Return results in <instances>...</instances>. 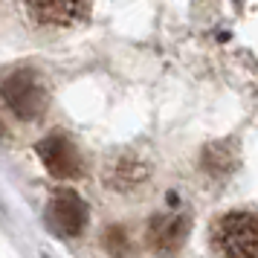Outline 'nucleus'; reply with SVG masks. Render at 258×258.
Masks as SVG:
<instances>
[{
    "label": "nucleus",
    "instance_id": "nucleus-1",
    "mask_svg": "<svg viewBox=\"0 0 258 258\" xmlns=\"http://www.w3.org/2000/svg\"><path fill=\"white\" fill-rule=\"evenodd\" d=\"M0 96L18 119L35 122L47 110V87L32 70H15L0 82Z\"/></svg>",
    "mask_w": 258,
    "mask_h": 258
},
{
    "label": "nucleus",
    "instance_id": "nucleus-2",
    "mask_svg": "<svg viewBox=\"0 0 258 258\" xmlns=\"http://www.w3.org/2000/svg\"><path fill=\"white\" fill-rule=\"evenodd\" d=\"M258 223L252 212H226L215 226V246L221 258H255Z\"/></svg>",
    "mask_w": 258,
    "mask_h": 258
},
{
    "label": "nucleus",
    "instance_id": "nucleus-3",
    "mask_svg": "<svg viewBox=\"0 0 258 258\" xmlns=\"http://www.w3.org/2000/svg\"><path fill=\"white\" fill-rule=\"evenodd\" d=\"M38 157L47 165L49 174L58 177V180H76L82 174V157L76 151V145L67 137H61V134L44 137L38 142Z\"/></svg>",
    "mask_w": 258,
    "mask_h": 258
},
{
    "label": "nucleus",
    "instance_id": "nucleus-4",
    "mask_svg": "<svg viewBox=\"0 0 258 258\" xmlns=\"http://www.w3.org/2000/svg\"><path fill=\"white\" fill-rule=\"evenodd\" d=\"M49 221L58 229V235L73 238V235L82 232L84 223H87V206L73 188H61L49 203Z\"/></svg>",
    "mask_w": 258,
    "mask_h": 258
},
{
    "label": "nucleus",
    "instance_id": "nucleus-5",
    "mask_svg": "<svg viewBox=\"0 0 258 258\" xmlns=\"http://www.w3.org/2000/svg\"><path fill=\"white\" fill-rule=\"evenodd\" d=\"M188 235V218L180 212H168V215H157L148 226V241L160 255H174L177 249L183 246Z\"/></svg>",
    "mask_w": 258,
    "mask_h": 258
},
{
    "label": "nucleus",
    "instance_id": "nucleus-6",
    "mask_svg": "<svg viewBox=\"0 0 258 258\" xmlns=\"http://www.w3.org/2000/svg\"><path fill=\"white\" fill-rule=\"evenodd\" d=\"M35 21L47 26H76L84 21L90 0H26Z\"/></svg>",
    "mask_w": 258,
    "mask_h": 258
}]
</instances>
